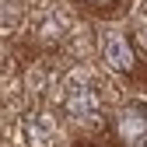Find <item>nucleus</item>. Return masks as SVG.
Returning <instances> with one entry per match:
<instances>
[{
	"instance_id": "4",
	"label": "nucleus",
	"mask_w": 147,
	"mask_h": 147,
	"mask_svg": "<svg viewBox=\"0 0 147 147\" xmlns=\"http://www.w3.org/2000/svg\"><path fill=\"white\" fill-rule=\"evenodd\" d=\"M98 49H102V60H105V67L112 70V74H119V77H137V70H140V53H137L133 39H130L119 25H105V28H102Z\"/></svg>"
},
{
	"instance_id": "2",
	"label": "nucleus",
	"mask_w": 147,
	"mask_h": 147,
	"mask_svg": "<svg viewBox=\"0 0 147 147\" xmlns=\"http://www.w3.org/2000/svg\"><path fill=\"white\" fill-rule=\"evenodd\" d=\"M77 32V18L60 0H42L28 11V39L42 49H60Z\"/></svg>"
},
{
	"instance_id": "7",
	"label": "nucleus",
	"mask_w": 147,
	"mask_h": 147,
	"mask_svg": "<svg viewBox=\"0 0 147 147\" xmlns=\"http://www.w3.org/2000/svg\"><path fill=\"white\" fill-rule=\"evenodd\" d=\"M32 4L28 0H0V35H14L28 21Z\"/></svg>"
},
{
	"instance_id": "6",
	"label": "nucleus",
	"mask_w": 147,
	"mask_h": 147,
	"mask_svg": "<svg viewBox=\"0 0 147 147\" xmlns=\"http://www.w3.org/2000/svg\"><path fill=\"white\" fill-rule=\"evenodd\" d=\"M56 84H60V77H56L46 63L32 67V70L25 74V91H28V98H32L35 105H42L49 95H56Z\"/></svg>"
},
{
	"instance_id": "8",
	"label": "nucleus",
	"mask_w": 147,
	"mask_h": 147,
	"mask_svg": "<svg viewBox=\"0 0 147 147\" xmlns=\"http://www.w3.org/2000/svg\"><path fill=\"white\" fill-rule=\"evenodd\" d=\"M130 35H133V46L140 49V56H147V0H137V7L130 14Z\"/></svg>"
},
{
	"instance_id": "5",
	"label": "nucleus",
	"mask_w": 147,
	"mask_h": 147,
	"mask_svg": "<svg viewBox=\"0 0 147 147\" xmlns=\"http://www.w3.org/2000/svg\"><path fill=\"white\" fill-rule=\"evenodd\" d=\"M112 133L123 147H147V102H123L112 112Z\"/></svg>"
},
{
	"instance_id": "9",
	"label": "nucleus",
	"mask_w": 147,
	"mask_h": 147,
	"mask_svg": "<svg viewBox=\"0 0 147 147\" xmlns=\"http://www.w3.org/2000/svg\"><path fill=\"white\" fill-rule=\"evenodd\" d=\"M81 4H88V7H95V11H105V7H112L116 0H81Z\"/></svg>"
},
{
	"instance_id": "3",
	"label": "nucleus",
	"mask_w": 147,
	"mask_h": 147,
	"mask_svg": "<svg viewBox=\"0 0 147 147\" xmlns=\"http://www.w3.org/2000/svg\"><path fill=\"white\" fill-rule=\"evenodd\" d=\"M14 137H18L21 147H63L67 144V130H63L60 116L42 109V105L28 109V112L18 119Z\"/></svg>"
},
{
	"instance_id": "1",
	"label": "nucleus",
	"mask_w": 147,
	"mask_h": 147,
	"mask_svg": "<svg viewBox=\"0 0 147 147\" xmlns=\"http://www.w3.org/2000/svg\"><path fill=\"white\" fill-rule=\"evenodd\" d=\"M56 102L63 109V116L81 126V130H98L105 119V91L102 77L88 67H74L67 70L60 84H56Z\"/></svg>"
}]
</instances>
